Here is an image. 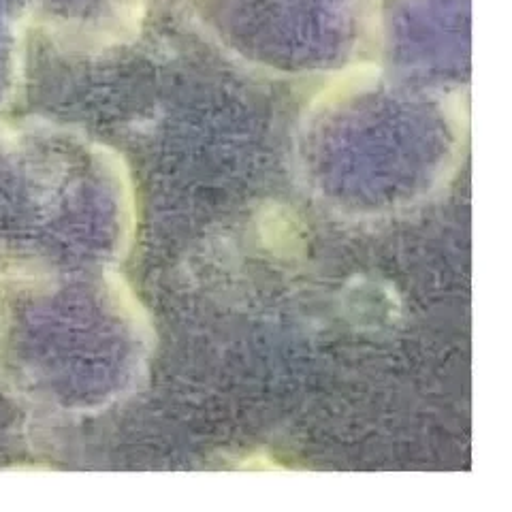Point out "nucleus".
Wrapping results in <instances>:
<instances>
[{
  "instance_id": "f257e3e1",
  "label": "nucleus",
  "mask_w": 512,
  "mask_h": 512,
  "mask_svg": "<svg viewBox=\"0 0 512 512\" xmlns=\"http://www.w3.org/2000/svg\"><path fill=\"white\" fill-rule=\"evenodd\" d=\"M152 0H35V24L60 50L109 52L133 43Z\"/></svg>"
},
{
  "instance_id": "7ed1b4c3",
  "label": "nucleus",
  "mask_w": 512,
  "mask_h": 512,
  "mask_svg": "<svg viewBox=\"0 0 512 512\" xmlns=\"http://www.w3.org/2000/svg\"><path fill=\"white\" fill-rule=\"evenodd\" d=\"M263 248L280 261H303L308 252V235L299 214L284 203L267 201L256 214Z\"/></svg>"
},
{
  "instance_id": "f03ea898",
  "label": "nucleus",
  "mask_w": 512,
  "mask_h": 512,
  "mask_svg": "<svg viewBox=\"0 0 512 512\" xmlns=\"http://www.w3.org/2000/svg\"><path fill=\"white\" fill-rule=\"evenodd\" d=\"M35 0H0V111L24 84L26 35L35 24Z\"/></svg>"
},
{
  "instance_id": "20e7f679",
  "label": "nucleus",
  "mask_w": 512,
  "mask_h": 512,
  "mask_svg": "<svg viewBox=\"0 0 512 512\" xmlns=\"http://www.w3.org/2000/svg\"><path fill=\"white\" fill-rule=\"evenodd\" d=\"M103 276H105V286H107L111 306L116 308L120 318L133 329V333L143 344L146 346L156 344V331L152 325L150 312L139 301V297L133 293V288L128 286V282L118 274L116 269H111V267L105 269Z\"/></svg>"
}]
</instances>
